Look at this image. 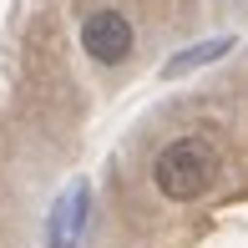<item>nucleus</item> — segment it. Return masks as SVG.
<instances>
[{"mask_svg":"<svg viewBox=\"0 0 248 248\" xmlns=\"http://www.w3.org/2000/svg\"><path fill=\"white\" fill-rule=\"evenodd\" d=\"M152 177H157V193H162V198L193 202V198H202V193L213 187V177H218V157H213L208 142L177 137V142H167V147L157 152Z\"/></svg>","mask_w":248,"mask_h":248,"instance_id":"1","label":"nucleus"},{"mask_svg":"<svg viewBox=\"0 0 248 248\" xmlns=\"http://www.w3.org/2000/svg\"><path fill=\"white\" fill-rule=\"evenodd\" d=\"M81 46L92 61H127L132 51V20L117 16V10H92V16L81 20Z\"/></svg>","mask_w":248,"mask_h":248,"instance_id":"2","label":"nucleus"}]
</instances>
